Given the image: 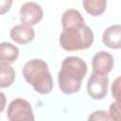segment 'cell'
<instances>
[{"label":"cell","mask_w":121,"mask_h":121,"mask_svg":"<svg viewBox=\"0 0 121 121\" xmlns=\"http://www.w3.org/2000/svg\"><path fill=\"white\" fill-rule=\"evenodd\" d=\"M19 15L22 24L32 26L41 22L43 16V10L41 5L36 2H26L21 6Z\"/></svg>","instance_id":"8992f818"},{"label":"cell","mask_w":121,"mask_h":121,"mask_svg":"<svg viewBox=\"0 0 121 121\" xmlns=\"http://www.w3.org/2000/svg\"><path fill=\"white\" fill-rule=\"evenodd\" d=\"M15 70L10 64L0 63V88H8L14 82Z\"/></svg>","instance_id":"4fadbf2b"},{"label":"cell","mask_w":121,"mask_h":121,"mask_svg":"<svg viewBox=\"0 0 121 121\" xmlns=\"http://www.w3.org/2000/svg\"><path fill=\"white\" fill-rule=\"evenodd\" d=\"M88 120H110V116L106 111L98 110L93 112L92 114L89 116Z\"/></svg>","instance_id":"9a60e30c"},{"label":"cell","mask_w":121,"mask_h":121,"mask_svg":"<svg viewBox=\"0 0 121 121\" xmlns=\"http://www.w3.org/2000/svg\"><path fill=\"white\" fill-rule=\"evenodd\" d=\"M112 95L116 99L117 102H120V78H116L112 85Z\"/></svg>","instance_id":"2e32d148"},{"label":"cell","mask_w":121,"mask_h":121,"mask_svg":"<svg viewBox=\"0 0 121 121\" xmlns=\"http://www.w3.org/2000/svg\"><path fill=\"white\" fill-rule=\"evenodd\" d=\"M19 57V48L9 42L0 43V63L11 64Z\"/></svg>","instance_id":"30bf717a"},{"label":"cell","mask_w":121,"mask_h":121,"mask_svg":"<svg viewBox=\"0 0 121 121\" xmlns=\"http://www.w3.org/2000/svg\"><path fill=\"white\" fill-rule=\"evenodd\" d=\"M83 24H85L84 18L81 15V13L77 9H66L61 16L62 28L70 27L77 25H83Z\"/></svg>","instance_id":"8fae6325"},{"label":"cell","mask_w":121,"mask_h":121,"mask_svg":"<svg viewBox=\"0 0 121 121\" xmlns=\"http://www.w3.org/2000/svg\"><path fill=\"white\" fill-rule=\"evenodd\" d=\"M104 45L112 49H120L121 47V26L113 25L109 26L102 35Z\"/></svg>","instance_id":"9c48e42d"},{"label":"cell","mask_w":121,"mask_h":121,"mask_svg":"<svg viewBox=\"0 0 121 121\" xmlns=\"http://www.w3.org/2000/svg\"><path fill=\"white\" fill-rule=\"evenodd\" d=\"M83 8L92 16H99L106 10L107 0H82Z\"/></svg>","instance_id":"7c38bea8"},{"label":"cell","mask_w":121,"mask_h":121,"mask_svg":"<svg viewBox=\"0 0 121 121\" xmlns=\"http://www.w3.org/2000/svg\"><path fill=\"white\" fill-rule=\"evenodd\" d=\"M7 117L9 121H33L35 119L30 104L23 98H15L9 104Z\"/></svg>","instance_id":"277c9868"},{"label":"cell","mask_w":121,"mask_h":121,"mask_svg":"<svg viewBox=\"0 0 121 121\" xmlns=\"http://www.w3.org/2000/svg\"><path fill=\"white\" fill-rule=\"evenodd\" d=\"M13 3V0H0V15L7 13Z\"/></svg>","instance_id":"e0dca14e"},{"label":"cell","mask_w":121,"mask_h":121,"mask_svg":"<svg viewBox=\"0 0 121 121\" xmlns=\"http://www.w3.org/2000/svg\"><path fill=\"white\" fill-rule=\"evenodd\" d=\"M120 102H112L109 108V116L112 120H120V110H119Z\"/></svg>","instance_id":"5bb4252c"},{"label":"cell","mask_w":121,"mask_h":121,"mask_svg":"<svg viewBox=\"0 0 121 121\" xmlns=\"http://www.w3.org/2000/svg\"><path fill=\"white\" fill-rule=\"evenodd\" d=\"M6 104H7V98H6V95H5L4 93L0 92V113L5 110Z\"/></svg>","instance_id":"ac0fdd59"},{"label":"cell","mask_w":121,"mask_h":121,"mask_svg":"<svg viewBox=\"0 0 121 121\" xmlns=\"http://www.w3.org/2000/svg\"><path fill=\"white\" fill-rule=\"evenodd\" d=\"M93 30L86 26L77 25L63 28L60 35V45L66 51H77L89 48L94 43Z\"/></svg>","instance_id":"3957f363"},{"label":"cell","mask_w":121,"mask_h":121,"mask_svg":"<svg viewBox=\"0 0 121 121\" xmlns=\"http://www.w3.org/2000/svg\"><path fill=\"white\" fill-rule=\"evenodd\" d=\"M9 36L13 42L19 44H26L32 42L35 38V31L31 26L27 25H17L14 26L10 31Z\"/></svg>","instance_id":"ba28073f"},{"label":"cell","mask_w":121,"mask_h":121,"mask_svg":"<svg viewBox=\"0 0 121 121\" xmlns=\"http://www.w3.org/2000/svg\"><path fill=\"white\" fill-rule=\"evenodd\" d=\"M109 78L107 75L93 72L87 81L88 95L95 100L102 99L108 93Z\"/></svg>","instance_id":"5b68a950"},{"label":"cell","mask_w":121,"mask_h":121,"mask_svg":"<svg viewBox=\"0 0 121 121\" xmlns=\"http://www.w3.org/2000/svg\"><path fill=\"white\" fill-rule=\"evenodd\" d=\"M23 77L25 80L33 87V89L42 95L51 93L54 82L49 72L47 63L41 59L28 60L23 68Z\"/></svg>","instance_id":"7a4b0ae2"},{"label":"cell","mask_w":121,"mask_h":121,"mask_svg":"<svg viewBox=\"0 0 121 121\" xmlns=\"http://www.w3.org/2000/svg\"><path fill=\"white\" fill-rule=\"evenodd\" d=\"M113 57L107 51L101 50L95 54L92 60V67L94 72L108 75L113 68Z\"/></svg>","instance_id":"52a82bcc"},{"label":"cell","mask_w":121,"mask_h":121,"mask_svg":"<svg viewBox=\"0 0 121 121\" xmlns=\"http://www.w3.org/2000/svg\"><path fill=\"white\" fill-rule=\"evenodd\" d=\"M86 74L87 64L82 59L76 56L66 57L61 62L58 75V83L60 91L66 95L78 93Z\"/></svg>","instance_id":"6da1fadb"}]
</instances>
